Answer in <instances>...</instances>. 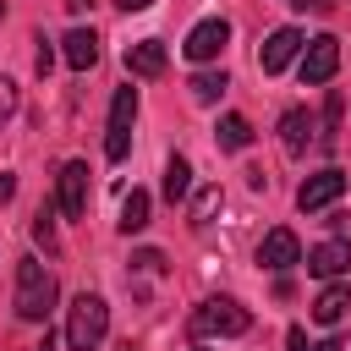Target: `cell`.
<instances>
[{
    "mask_svg": "<svg viewBox=\"0 0 351 351\" xmlns=\"http://www.w3.org/2000/svg\"><path fill=\"white\" fill-rule=\"evenodd\" d=\"M49 307H55V274H49L38 258H22V263H16V318L44 324Z\"/></svg>",
    "mask_w": 351,
    "mask_h": 351,
    "instance_id": "1",
    "label": "cell"
},
{
    "mask_svg": "<svg viewBox=\"0 0 351 351\" xmlns=\"http://www.w3.org/2000/svg\"><path fill=\"white\" fill-rule=\"evenodd\" d=\"M104 335H110V307H104V296L82 291L71 302V313H66V346L71 351H93Z\"/></svg>",
    "mask_w": 351,
    "mask_h": 351,
    "instance_id": "2",
    "label": "cell"
},
{
    "mask_svg": "<svg viewBox=\"0 0 351 351\" xmlns=\"http://www.w3.org/2000/svg\"><path fill=\"white\" fill-rule=\"evenodd\" d=\"M247 324H252V313L230 296H208L192 313V335H247Z\"/></svg>",
    "mask_w": 351,
    "mask_h": 351,
    "instance_id": "3",
    "label": "cell"
},
{
    "mask_svg": "<svg viewBox=\"0 0 351 351\" xmlns=\"http://www.w3.org/2000/svg\"><path fill=\"white\" fill-rule=\"evenodd\" d=\"M132 121H137V88H115L110 137H104V154H110V159H126V148H132Z\"/></svg>",
    "mask_w": 351,
    "mask_h": 351,
    "instance_id": "4",
    "label": "cell"
},
{
    "mask_svg": "<svg viewBox=\"0 0 351 351\" xmlns=\"http://www.w3.org/2000/svg\"><path fill=\"white\" fill-rule=\"evenodd\" d=\"M340 71V38L335 33H318V38H307V49H302V82H329Z\"/></svg>",
    "mask_w": 351,
    "mask_h": 351,
    "instance_id": "5",
    "label": "cell"
},
{
    "mask_svg": "<svg viewBox=\"0 0 351 351\" xmlns=\"http://www.w3.org/2000/svg\"><path fill=\"white\" fill-rule=\"evenodd\" d=\"M225 44H230V22H225V16H208V22H197V27L186 33L181 49H186V60H214Z\"/></svg>",
    "mask_w": 351,
    "mask_h": 351,
    "instance_id": "6",
    "label": "cell"
},
{
    "mask_svg": "<svg viewBox=\"0 0 351 351\" xmlns=\"http://www.w3.org/2000/svg\"><path fill=\"white\" fill-rule=\"evenodd\" d=\"M60 214L66 219H82L88 214V165L82 159H66L60 165Z\"/></svg>",
    "mask_w": 351,
    "mask_h": 351,
    "instance_id": "7",
    "label": "cell"
},
{
    "mask_svg": "<svg viewBox=\"0 0 351 351\" xmlns=\"http://www.w3.org/2000/svg\"><path fill=\"white\" fill-rule=\"evenodd\" d=\"M340 192H346V176H340V170H318V176H307V181H302L296 208H302V214H318V208H329Z\"/></svg>",
    "mask_w": 351,
    "mask_h": 351,
    "instance_id": "8",
    "label": "cell"
},
{
    "mask_svg": "<svg viewBox=\"0 0 351 351\" xmlns=\"http://www.w3.org/2000/svg\"><path fill=\"white\" fill-rule=\"evenodd\" d=\"M258 263L274 269V274H285L291 263H302V241H296V230H269V236L258 241Z\"/></svg>",
    "mask_w": 351,
    "mask_h": 351,
    "instance_id": "9",
    "label": "cell"
},
{
    "mask_svg": "<svg viewBox=\"0 0 351 351\" xmlns=\"http://www.w3.org/2000/svg\"><path fill=\"white\" fill-rule=\"evenodd\" d=\"M296 49H302V33H296V27H274V33L263 38V49H258V66L274 77V71H285V66L296 60Z\"/></svg>",
    "mask_w": 351,
    "mask_h": 351,
    "instance_id": "10",
    "label": "cell"
},
{
    "mask_svg": "<svg viewBox=\"0 0 351 351\" xmlns=\"http://www.w3.org/2000/svg\"><path fill=\"white\" fill-rule=\"evenodd\" d=\"M346 269H351V241H318L307 252V274H318V280H335Z\"/></svg>",
    "mask_w": 351,
    "mask_h": 351,
    "instance_id": "11",
    "label": "cell"
},
{
    "mask_svg": "<svg viewBox=\"0 0 351 351\" xmlns=\"http://www.w3.org/2000/svg\"><path fill=\"white\" fill-rule=\"evenodd\" d=\"M60 55H66V66L88 71V66L99 60V33H93V27H71V33L60 38Z\"/></svg>",
    "mask_w": 351,
    "mask_h": 351,
    "instance_id": "12",
    "label": "cell"
},
{
    "mask_svg": "<svg viewBox=\"0 0 351 351\" xmlns=\"http://www.w3.org/2000/svg\"><path fill=\"white\" fill-rule=\"evenodd\" d=\"M126 71H132V77H159V71H165V44H159V38L126 44Z\"/></svg>",
    "mask_w": 351,
    "mask_h": 351,
    "instance_id": "13",
    "label": "cell"
},
{
    "mask_svg": "<svg viewBox=\"0 0 351 351\" xmlns=\"http://www.w3.org/2000/svg\"><path fill=\"white\" fill-rule=\"evenodd\" d=\"M280 143H285V154H302L313 143V115L307 110H285L280 115Z\"/></svg>",
    "mask_w": 351,
    "mask_h": 351,
    "instance_id": "14",
    "label": "cell"
},
{
    "mask_svg": "<svg viewBox=\"0 0 351 351\" xmlns=\"http://www.w3.org/2000/svg\"><path fill=\"white\" fill-rule=\"evenodd\" d=\"M346 307H351V285H324L318 302H313V318H318V324H340Z\"/></svg>",
    "mask_w": 351,
    "mask_h": 351,
    "instance_id": "15",
    "label": "cell"
},
{
    "mask_svg": "<svg viewBox=\"0 0 351 351\" xmlns=\"http://www.w3.org/2000/svg\"><path fill=\"white\" fill-rule=\"evenodd\" d=\"M148 208H154V203H148V192H137V186H132V192L121 197V219H115V225H121L126 236H137V230H148Z\"/></svg>",
    "mask_w": 351,
    "mask_h": 351,
    "instance_id": "16",
    "label": "cell"
},
{
    "mask_svg": "<svg viewBox=\"0 0 351 351\" xmlns=\"http://www.w3.org/2000/svg\"><path fill=\"white\" fill-rule=\"evenodd\" d=\"M214 137H219V148H225V154H241V148L252 143V126H247V115H219Z\"/></svg>",
    "mask_w": 351,
    "mask_h": 351,
    "instance_id": "17",
    "label": "cell"
},
{
    "mask_svg": "<svg viewBox=\"0 0 351 351\" xmlns=\"http://www.w3.org/2000/svg\"><path fill=\"white\" fill-rule=\"evenodd\" d=\"M186 192H192V165H186L181 154H170V165H165V197L181 203Z\"/></svg>",
    "mask_w": 351,
    "mask_h": 351,
    "instance_id": "18",
    "label": "cell"
},
{
    "mask_svg": "<svg viewBox=\"0 0 351 351\" xmlns=\"http://www.w3.org/2000/svg\"><path fill=\"white\" fill-rule=\"evenodd\" d=\"M225 88H230L225 71H197V77H192V99H197V104H214Z\"/></svg>",
    "mask_w": 351,
    "mask_h": 351,
    "instance_id": "19",
    "label": "cell"
},
{
    "mask_svg": "<svg viewBox=\"0 0 351 351\" xmlns=\"http://www.w3.org/2000/svg\"><path fill=\"white\" fill-rule=\"evenodd\" d=\"M219 203H225V197H219V186H203V192L192 197V225H208V219L219 214Z\"/></svg>",
    "mask_w": 351,
    "mask_h": 351,
    "instance_id": "20",
    "label": "cell"
},
{
    "mask_svg": "<svg viewBox=\"0 0 351 351\" xmlns=\"http://www.w3.org/2000/svg\"><path fill=\"white\" fill-rule=\"evenodd\" d=\"M33 236H38L44 247H55V219H49V208H38V219H33Z\"/></svg>",
    "mask_w": 351,
    "mask_h": 351,
    "instance_id": "21",
    "label": "cell"
},
{
    "mask_svg": "<svg viewBox=\"0 0 351 351\" xmlns=\"http://www.w3.org/2000/svg\"><path fill=\"white\" fill-rule=\"evenodd\" d=\"M11 110H16V82H11V77H0V121H5Z\"/></svg>",
    "mask_w": 351,
    "mask_h": 351,
    "instance_id": "22",
    "label": "cell"
},
{
    "mask_svg": "<svg viewBox=\"0 0 351 351\" xmlns=\"http://www.w3.org/2000/svg\"><path fill=\"white\" fill-rule=\"evenodd\" d=\"M132 263H137V269H148V274H159V269H165V258H159V252H154V247H143V252H137V258H132Z\"/></svg>",
    "mask_w": 351,
    "mask_h": 351,
    "instance_id": "23",
    "label": "cell"
},
{
    "mask_svg": "<svg viewBox=\"0 0 351 351\" xmlns=\"http://www.w3.org/2000/svg\"><path fill=\"white\" fill-rule=\"evenodd\" d=\"M33 66H38V77H49V66H55V49H49L44 38H38V60H33Z\"/></svg>",
    "mask_w": 351,
    "mask_h": 351,
    "instance_id": "24",
    "label": "cell"
},
{
    "mask_svg": "<svg viewBox=\"0 0 351 351\" xmlns=\"http://www.w3.org/2000/svg\"><path fill=\"white\" fill-rule=\"evenodd\" d=\"M11 192H16V176H11V170H0V203H11Z\"/></svg>",
    "mask_w": 351,
    "mask_h": 351,
    "instance_id": "25",
    "label": "cell"
},
{
    "mask_svg": "<svg viewBox=\"0 0 351 351\" xmlns=\"http://www.w3.org/2000/svg\"><path fill=\"white\" fill-rule=\"evenodd\" d=\"M285 351H307V335H302L296 324H291V335H285Z\"/></svg>",
    "mask_w": 351,
    "mask_h": 351,
    "instance_id": "26",
    "label": "cell"
},
{
    "mask_svg": "<svg viewBox=\"0 0 351 351\" xmlns=\"http://www.w3.org/2000/svg\"><path fill=\"white\" fill-rule=\"evenodd\" d=\"M291 5H296V11H329L335 0H291Z\"/></svg>",
    "mask_w": 351,
    "mask_h": 351,
    "instance_id": "27",
    "label": "cell"
},
{
    "mask_svg": "<svg viewBox=\"0 0 351 351\" xmlns=\"http://www.w3.org/2000/svg\"><path fill=\"white\" fill-rule=\"evenodd\" d=\"M115 5H121V11H148L154 0H115Z\"/></svg>",
    "mask_w": 351,
    "mask_h": 351,
    "instance_id": "28",
    "label": "cell"
},
{
    "mask_svg": "<svg viewBox=\"0 0 351 351\" xmlns=\"http://www.w3.org/2000/svg\"><path fill=\"white\" fill-rule=\"evenodd\" d=\"M307 351H346L340 340H318V346H307Z\"/></svg>",
    "mask_w": 351,
    "mask_h": 351,
    "instance_id": "29",
    "label": "cell"
},
{
    "mask_svg": "<svg viewBox=\"0 0 351 351\" xmlns=\"http://www.w3.org/2000/svg\"><path fill=\"white\" fill-rule=\"evenodd\" d=\"M33 351H55V335H49V329H44V340H38V346H33Z\"/></svg>",
    "mask_w": 351,
    "mask_h": 351,
    "instance_id": "30",
    "label": "cell"
},
{
    "mask_svg": "<svg viewBox=\"0 0 351 351\" xmlns=\"http://www.w3.org/2000/svg\"><path fill=\"white\" fill-rule=\"evenodd\" d=\"M66 5H71V11H88V5H93V0H66Z\"/></svg>",
    "mask_w": 351,
    "mask_h": 351,
    "instance_id": "31",
    "label": "cell"
},
{
    "mask_svg": "<svg viewBox=\"0 0 351 351\" xmlns=\"http://www.w3.org/2000/svg\"><path fill=\"white\" fill-rule=\"evenodd\" d=\"M0 16H5V0H0Z\"/></svg>",
    "mask_w": 351,
    "mask_h": 351,
    "instance_id": "32",
    "label": "cell"
},
{
    "mask_svg": "<svg viewBox=\"0 0 351 351\" xmlns=\"http://www.w3.org/2000/svg\"><path fill=\"white\" fill-rule=\"evenodd\" d=\"M126 351H132V346H126Z\"/></svg>",
    "mask_w": 351,
    "mask_h": 351,
    "instance_id": "33",
    "label": "cell"
}]
</instances>
